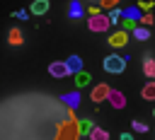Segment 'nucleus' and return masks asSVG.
<instances>
[{"label":"nucleus","mask_w":155,"mask_h":140,"mask_svg":"<svg viewBox=\"0 0 155 140\" xmlns=\"http://www.w3.org/2000/svg\"><path fill=\"white\" fill-rule=\"evenodd\" d=\"M104 70L107 72H124L126 70V58H121V56H107L104 58Z\"/></svg>","instance_id":"1"},{"label":"nucleus","mask_w":155,"mask_h":140,"mask_svg":"<svg viewBox=\"0 0 155 140\" xmlns=\"http://www.w3.org/2000/svg\"><path fill=\"white\" fill-rule=\"evenodd\" d=\"M87 27H90L92 31H107V29H109V17H107V14H92Z\"/></svg>","instance_id":"2"},{"label":"nucleus","mask_w":155,"mask_h":140,"mask_svg":"<svg viewBox=\"0 0 155 140\" xmlns=\"http://www.w3.org/2000/svg\"><path fill=\"white\" fill-rule=\"evenodd\" d=\"M48 75H51V77H65V75H68V68H65V63H63V60H56V63H51V65H48Z\"/></svg>","instance_id":"3"},{"label":"nucleus","mask_w":155,"mask_h":140,"mask_svg":"<svg viewBox=\"0 0 155 140\" xmlns=\"http://www.w3.org/2000/svg\"><path fill=\"white\" fill-rule=\"evenodd\" d=\"M140 12H143V10L136 5V7H126V10H121V17H124L126 22H133V24H136V22L140 19Z\"/></svg>","instance_id":"4"},{"label":"nucleus","mask_w":155,"mask_h":140,"mask_svg":"<svg viewBox=\"0 0 155 140\" xmlns=\"http://www.w3.org/2000/svg\"><path fill=\"white\" fill-rule=\"evenodd\" d=\"M107 99H109V101H111V106H116V109H124V106H126V97H124L121 92H116V89H109Z\"/></svg>","instance_id":"5"},{"label":"nucleus","mask_w":155,"mask_h":140,"mask_svg":"<svg viewBox=\"0 0 155 140\" xmlns=\"http://www.w3.org/2000/svg\"><path fill=\"white\" fill-rule=\"evenodd\" d=\"M63 63H65L68 72H80V70H82V58H80V56H70V58L63 60Z\"/></svg>","instance_id":"6"},{"label":"nucleus","mask_w":155,"mask_h":140,"mask_svg":"<svg viewBox=\"0 0 155 140\" xmlns=\"http://www.w3.org/2000/svg\"><path fill=\"white\" fill-rule=\"evenodd\" d=\"M126 41H128V36H126V31H124V29L109 36V46H116V48H119V46H126Z\"/></svg>","instance_id":"7"},{"label":"nucleus","mask_w":155,"mask_h":140,"mask_svg":"<svg viewBox=\"0 0 155 140\" xmlns=\"http://www.w3.org/2000/svg\"><path fill=\"white\" fill-rule=\"evenodd\" d=\"M31 14H46L48 12V0H34L31 7H29Z\"/></svg>","instance_id":"8"},{"label":"nucleus","mask_w":155,"mask_h":140,"mask_svg":"<svg viewBox=\"0 0 155 140\" xmlns=\"http://www.w3.org/2000/svg\"><path fill=\"white\" fill-rule=\"evenodd\" d=\"M107 94H109V87L107 84H97L92 89V101H102V99H107Z\"/></svg>","instance_id":"9"},{"label":"nucleus","mask_w":155,"mask_h":140,"mask_svg":"<svg viewBox=\"0 0 155 140\" xmlns=\"http://www.w3.org/2000/svg\"><path fill=\"white\" fill-rule=\"evenodd\" d=\"M61 101H63V104H68L70 109H75V106L80 104V94H78V92H68V94H63V97H61Z\"/></svg>","instance_id":"10"},{"label":"nucleus","mask_w":155,"mask_h":140,"mask_svg":"<svg viewBox=\"0 0 155 140\" xmlns=\"http://www.w3.org/2000/svg\"><path fill=\"white\" fill-rule=\"evenodd\" d=\"M82 12H85V10H82V5H80L78 0H73V2H70V10H68V17H70V19H80V17H82Z\"/></svg>","instance_id":"11"},{"label":"nucleus","mask_w":155,"mask_h":140,"mask_svg":"<svg viewBox=\"0 0 155 140\" xmlns=\"http://www.w3.org/2000/svg\"><path fill=\"white\" fill-rule=\"evenodd\" d=\"M75 128H78V135H90V130H92L94 126H92V121L82 118V121H78V126H75Z\"/></svg>","instance_id":"12"},{"label":"nucleus","mask_w":155,"mask_h":140,"mask_svg":"<svg viewBox=\"0 0 155 140\" xmlns=\"http://www.w3.org/2000/svg\"><path fill=\"white\" fill-rule=\"evenodd\" d=\"M90 72H85V70H80V72H75V84L78 87H85V84H90Z\"/></svg>","instance_id":"13"},{"label":"nucleus","mask_w":155,"mask_h":140,"mask_svg":"<svg viewBox=\"0 0 155 140\" xmlns=\"http://www.w3.org/2000/svg\"><path fill=\"white\" fill-rule=\"evenodd\" d=\"M133 36H136L138 41H145V39H150V31H148L145 27H133Z\"/></svg>","instance_id":"14"},{"label":"nucleus","mask_w":155,"mask_h":140,"mask_svg":"<svg viewBox=\"0 0 155 140\" xmlns=\"http://www.w3.org/2000/svg\"><path fill=\"white\" fill-rule=\"evenodd\" d=\"M90 138H92V140H109V133L102 130V128H92V130H90Z\"/></svg>","instance_id":"15"},{"label":"nucleus","mask_w":155,"mask_h":140,"mask_svg":"<svg viewBox=\"0 0 155 140\" xmlns=\"http://www.w3.org/2000/svg\"><path fill=\"white\" fill-rule=\"evenodd\" d=\"M143 99H155V82H148L145 87H143Z\"/></svg>","instance_id":"16"},{"label":"nucleus","mask_w":155,"mask_h":140,"mask_svg":"<svg viewBox=\"0 0 155 140\" xmlns=\"http://www.w3.org/2000/svg\"><path fill=\"white\" fill-rule=\"evenodd\" d=\"M143 70H145L148 77H155V60H153L150 56H145V68H143Z\"/></svg>","instance_id":"17"},{"label":"nucleus","mask_w":155,"mask_h":140,"mask_svg":"<svg viewBox=\"0 0 155 140\" xmlns=\"http://www.w3.org/2000/svg\"><path fill=\"white\" fill-rule=\"evenodd\" d=\"M107 17H109V24H116V22L121 19V10H119V7H114V10H111Z\"/></svg>","instance_id":"18"},{"label":"nucleus","mask_w":155,"mask_h":140,"mask_svg":"<svg viewBox=\"0 0 155 140\" xmlns=\"http://www.w3.org/2000/svg\"><path fill=\"white\" fill-rule=\"evenodd\" d=\"M10 41H12V43H22V34H19L17 29H12V31H10Z\"/></svg>","instance_id":"19"},{"label":"nucleus","mask_w":155,"mask_h":140,"mask_svg":"<svg viewBox=\"0 0 155 140\" xmlns=\"http://www.w3.org/2000/svg\"><path fill=\"white\" fill-rule=\"evenodd\" d=\"M133 130H138V133H145V130H148V126H145V123H140V121H133Z\"/></svg>","instance_id":"20"},{"label":"nucleus","mask_w":155,"mask_h":140,"mask_svg":"<svg viewBox=\"0 0 155 140\" xmlns=\"http://www.w3.org/2000/svg\"><path fill=\"white\" fill-rule=\"evenodd\" d=\"M15 17H17V19H24V17H27V12H24V10H19V12H15Z\"/></svg>","instance_id":"21"},{"label":"nucleus","mask_w":155,"mask_h":140,"mask_svg":"<svg viewBox=\"0 0 155 140\" xmlns=\"http://www.w3.org/2000/svg\"><path fill=\"white\" fill-rule=\"evenodd\" d=\"M119 140H133V135H131V133H121V138H119Z\"/></svg>","instance_id":"22"},{"label":"nucleus","mask_w":155,"mask_h":140,"mask_svg":"<svg viewBox=\"0 0 155 140\" xmlns=\"http://www.w3.org/2000/svg\"><path fill=\"white\" fill-rule=\"evenodd\" d=\"M102 2H104V5H111V2H116V0H102Z\"/></svg>","instance_id":"23"},{"label":"nucleus","mask_w":155,"mask_h":140,"mask_svg":"<svg viewBox=\"0 0 155 140\" xmlns=\"http://www.w3.org/2000/svg\"><path fill=\"white\" fill-rule=\"evenodd\" d=\"M92 2H99V0H92Z\"/></svg>","instance_id":"24"}]
</instances>
